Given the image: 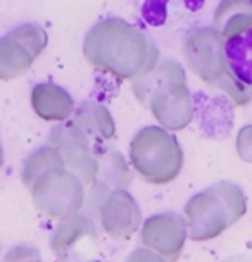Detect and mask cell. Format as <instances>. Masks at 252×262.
<instances>
[{
	"instance_id": "cell-14",
	"label": "cell",
	"mask_w": 252,
	"mask_h": 262,
	"mask_svg": "<svg viewBox=\"0 0 252 262\" xmlns=\"http://www.w3.org/2000/svg\"><path fill=\"white\" fill-rule=\"evenodd\" d=\"M214 30L232 40L252 30V0H226L214 12Z\"/></svg>"
},
{
	"instance_id": "cell-11",
	"label": "cell",
	"mask_w": 252,
	"mask_h": 262,
	"mask_svg": "<svg viewBox=\"0 0 252 262\" xmlns=\"http://www.w3.org/2000/svg\"><path fill=\"white\" fill-rule=\"evenodd\" d=\"M142 210L128 190H113L104 200L99 214L102 229L116 240H124L137 233Z\"/></svg>"
},
{
	"instance_id": "cell-20",
	"label": "cell",
	"mask_w": 252,
	"mask_h": 262,
	"mask_svg": "<svg viewBox=\"0 0 252 262\" xmlns=\"http://www.w3.org/2000/svg\"><path fill=\"white\" fill-rule=\"evenodd\" d=\"M124 262H164V260H162L157 254H154V252L142 247V249L133 250L132 254L126 257Z\"/></svg>"
},
{
	"instance_id": "cell-21",
	"label": "cell",
	"mask_w": 252,
	"mask_h": 262,
	"mask_svg": "<svg viewBox=\"0 0 252 262\" xmlns=\"http://www.w3.org/2000/svg\"><path fill=\"white\" fill-rule=\"evenodd\" d=\"M223 262H252V254L250 255H233L228 257Z\"/></svg>"
},
{
	"instance_id": "cell-13",
	"label": "cell",
	"mask_w": 252,
	"mask_h": 262,
	"mask_svg": "<svg viewBox=\"0 0 252 262\" xmlns=\"http://www.w3.org/2000/svg\"><path fill=\"white\" fill-rule=\"evenodd\" d=\"M31 107L41 119L57 123H64L76 111L73 97L55 83L35 85L31 90Z\"/></svg>"
},
{
	"instance_id": "cell-22",
	"label": "cell",
	"mask_w": 252,
	"mask_h": 262,
	"mask_svg": "<svg viewBox=\"0 0 252 262\" xmlns=\"http://www.w3.org/2000/svg\"><path fill=\"white\" fill-rule=\"evenodd\" d=\"M4 164V148H2V142H0V167Z\"/></svg>"
},
{
	"instance_id": "cell-18",
	"label": "cell",
	"mask_w": 252,
	"mask_h": 262,
	"mask_svg": "<svg viewBox=\"0 0 252 262\" xmlns=\"http://www.w3.org/2000/svg\"><path fill=\"white\" fill-rule=\"evenodd\" d=\"M2 262H41L40 250L28 243H19L7 250Z\"/></svg>"
},
{
	"instance_id": "cell-17",
	"label": "cell",
	"mask_w": 252,
	"mask_h": 262,
	"mask_svg": "<svg viewBox=\"0 0 252 262\" xmlns=\"http://www.w3.org/2000/svg\"><path fill=\"white\" fill-rule=\"evenodd\" d=\"M62 166H66V164H64V159L59 154L57 148L50 147V145L36 148V150L26 159L25 167H23V183H25L26 188H30L31 183H33L36 178H40L44 174V172L54 169V167H62Z\"/></svg>"
},
{
	"instance_id": "cell-15",
	"label": "cell",
	"mask_w": 252,
	"mask_h": 262,
	"mask_svg": "<svg viewBox=\"0 0 252 262\" xmlns=\"http://www.w3.org/2000/svg\"><path fill=\"white\" fill-rule=\"evenodd\" d=\"M228 71L239 85L252 88V30L225 41Z\"/></svg>"
},
{
	"instance_id": "cell-16",
	"label": "cell",
	"mask_w": 252,
	"mask_h": 262,
	"mask_svg": "<svg viewBox=\"0 0 252 262\" xmlns=\"http://www.w3.org/2000/svg\"><path fill=\"white\" fill-rule=\"evenodd\" d=\"M95 181H100L111 191L126 190L132 181V172L126 166L124 157L118 150H107L99 159V174Z\"/></svg>"
},
{
	"instance_id": "cell-10",
	"label": "cell",
	"mask_w": 252,
	"mask_h": 262,
	"mask_svg": "<svg viewBox=\"0 0 252 262\" xmlns=\"http://www.w3.org/2000/svg\"><path fill=\"white\" fill-rule=\"evenodd\" d=\"M95 243H99V228L85 214H76L57 224L50 240L52 252L62 262L81 259L95 247Z\"/></svg>"
},
{
	"instance_id": "cell-19",
	"label": "cell",
	"mask_w": 252,
	"mask_h": 262,
	"mask_svg": "<svg viewBox=\"0 0 252 262\" xmlns=\"http://www.w3.org/2000/svg\"><path fill=\"white\" fill-rule=\"evenodd\" d=\"M235 145L237 154L240 156L242 161L252 162V124H247L239 131Z\"/></svg>"
},
{
	"instance_id": "cell-6",
	"label": "cell",
	"mask_w": 252,
	"mask_h": 262,
	"mask_svg": "<svg viewBox=\"0 0 252 262\" xmlns=\"http://www.w3.org/2000/svg\"><path fill=\"white\" fill-rule=\"evenodd\" d=\"M28 190L36 209L50 219L66 221L76 216L85 204V185L66 166L44 172Z\"/></svg>"
},
{
	"instance_id": "cell-7",
	"label": "cell",
	"mask_w": 252,
	"mask_h": 262,
	"mask_svg": "<svg viewBox=\"0 0 252 262\" xmlns=\"http://www.w3.org/2000/svg\"><path fill=\"white\" fill-rule=\"evenodd\" d=\"M49 36L36 23H25L0 38V79L23 76L44 52Z\"/></svg>"
},
{
	"instance_id": "cell-4",
	"label": "cell",
	"mask_w": 252,
	"mask_h": 262,
	"mask_svg": "<svg viewBox=\"0 0 252 262\" xmlns=\"http://www.w3.org/2000/svg\"><path fill=\"white\" fill-rule=\"evenodd\" d=\"M183 59L190 71L207 85L226 92L237 105L252 102V88L239 85L228 71L225 41L214 28L202 26L188 33L183 43Z\"/></svg>"
},
{
	"instance_id": "cell-9",
	"label": "cell",
	"mask_w": 252,
	"mask_h": 262,
	"mask_svg": "<svg viewBox=\"0 0 252 262\" xmlns=\"http://www.w3.org/2000/svg\"><path fill=\"white\" fill-rule=\"evenodd\" d=\"M188 236L186 221L176 212L154 214L140 229V243L164 262H176Z\"/></svg>"
},
{
	"instance_id": "cell-1",
	"label": "cell",
	"mask_w": 252,
	"mask_h": 262,
	"mask_svg": "<svg viewBox=\"0 0 252 262\" xmlns=\"http://www.w3.org/2000/svg\"><path fill=\"white\" fill-rule=\"evenodd\" d=\"M83 55L99 71L132 81L159 62V52L145 33L121 17L95 23L83 40Z\"/></svg>"
},
{
	"instance_id": "cell-5",
	"label": "cell",
	"mask_w": 252,
	"mask_h": 262,
	"mask_svg": "<svg viewBox=\"0 0 252 262\" xmlns=\"http://www.w3.org/2000/svg\"><path fill=\"white\" fill-rule=\"evenodd\" d=\"M130 161L147 183L166 185L180 174L183 150L170 131L159 126H145L130 143Z\"/></svg>"
},
{
	"instance_id": "cell-23",
	"label": "cell",
	"mask_w": 252,
	"mask_h": 262,
	"mask_svg": "<svg viewBox=\"0 0 252 262\" xmlns=\"http://www.w3.org/2000/svg\"><path fill=\"white\" fill-rule=\"evenodd\" d=\"M0 254H2V249H0Z\"/></svg>"
},
{
	"instance_id": "cell-8",
	"label": "cell",
	"mask_w": 252,
	"mask_h": 262,
	"mask_svg": "<svg viewBox=\"0 0 252 262\" xmlns=\"http://www.w3.org/2000/svg\"><path fill=\"white\" fill-rule=\"evenodd\" d=\"M50 147L57 148L64 159L66 169L83 181V185L95 183L99 174V157L90 142L73 123H62L52 128L49 137Z\"/></svg>"
},
{
	"instance_id": "cell-3",
	"label": "cell",
	"mask_w": 252,
	"mask_h": 262,
	"mask_svg": "<svg viewBox=\"0 0 252 262\" xmlns=\"http://www.w3.org/2000/svg\"><path fill=\"white\" fill-rule=\"evenodd\" d=\"M245 212L247 200L240 186L233 181H219L186 202V231L194 242L211 240L240 221Z\"/></svg>"
},
{
	"instance_id": "cell-2",
	"label": "cell",
	"mask_w": 252,
	"mask_h": 262,
	"mask_svg": "<svg viewBox=\"0 0 252 262\" xmlns=\"http://www.w3.org/2000/svg\"><path fill=\"white\" fill-rule=\"evenodd\" d=\"M132 88L140 104L152 111L166 131H180L194 119L192 93L176 60H159L147 74L133 79Z\"/></svg>"
},
{
	"instance_id": "cell-12",
	"label": "cell",
	"mask_w": 252,
	"mask_h": 262,
	"mask_svg": "<svg viewBox=\"0 0 252 262\" xmlns=\"http://www.w3.org/2000/svg\"><path fill=\"white\" fill-rule=\"evenodd\" d=\"M71 123L85 135L99 159L109 150L107 147L116 135V126L113 116L106 105L93 100L83 102L74 111V118Z\"/></svg>"
}]
</instances>
